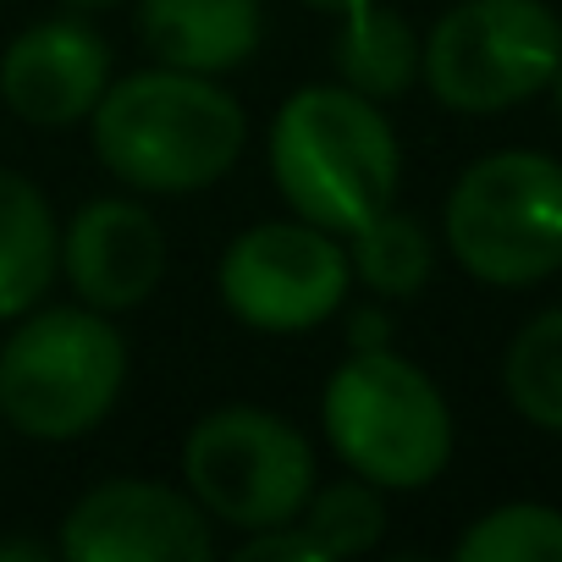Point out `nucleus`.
Returning a JSON list of instances; mask_svg holds the SVG:
<instances>
[{
    "label": "nucleus",
    "instance_id": "18",
    "mask_svg": "<svg viewBox=\"0 0 562 562\" xmlns=\"http://www.w3.org/2000/svg\"><path fill=\"white\" fill-rule=\"evenodd\" d=\"M452 557L458 562H562V513L546 502H502L458 535Z\"/></svg>",
    "mask_w": 562,
    "mask_h": 562
},
{
    "label": "nucleus",
    "instance_id": "21",
    "mask_svg": "<svg viewBox=\"0 0 562 562\" xmlns=\"http://www.w3.org/2000/svg\"><path fill=\"white\" fill-rule=\"evenodd\" d=\"M50 546L45 540H0V562H45Z\"/></svg>",
    "mask_w": 562,
    "mask_h": 562
},
{
    "label": "nucleus",
    "instance_id": "14",
    "mask_svg": "<svg viewBox=\"0 0 562 562\" xmlns=\"http://www.w3.org/2000/svg\"><path fill=\"white\" fill-rule=\"evenodd\" d=\"M419 50H425V40L414 34V23L403 12L381 7V0H364V7L342 12V29L331 40V67L353 94L381 105V100H397L414 89Z\"/></svg>",
    "mask_w": 562,
    "mask_h": 562
},
{
    "label": "nucleus",
    "instance_id": "8",
    "mask_svg": "<svg viewBox=\"0 0 562 562\" xmlns=\"http://www.w3.org/2000/svg\"><path fill=\"white\" fill-rule=\"evenodd\" d=\"M348 248L310 221H259L226 243L215 288L248 331H315L348 304Z\"/></svg>",
    "mask_w": 562,
    "mask_h": 562
},
{
    "label": "nucleus",
    "instance_id": "24",
    "mask_svg": "<svg viewBox=\"0 0 562 562\" xmlns=\"http://www.w3.org/2000/svg\"><path fill=\"white\" fill-rule=\"evenodd\" d=\"M72 7H116V0H72Z\"/></svg>",
    "mask_w": 562,
    "mask_h": 562
},
{
    "label": "nucleus",
    "instance_id": "6",
    "mask_svg": "<svg viewBox=\"0 0 562 562\" xmlns=\"http://www.w3.org/2000/svg\"><path fill=\"white\" fill-rule=\"evenodd\" d=\"M562 67V18L546 0H463L419 50L425 89L463 116H496L535 94Z\"/></svg>",
    "mask_w": 562,
    "mask_h": 562
},
{
    "label": "nucleus",
    "instance_id": "9",
    "mask_svg": "<svg viewBox=\"0 0 562 562\" xmlns=\"http://www.w3.org/2000/svg\"><path fill=\"white\" fill-rule=\"evenodd\" d=\"M56 551L67 562H204L210 513L160 480H105L72 502Z\"/></svg>",
    "mask_w": 562,
    "mask_h": 562
},
{
    "label": "nucleus",
    "instance_id": "16",
    "mask_svg": "<svg viewBox=\"0 0 562 562\" xmlns=\"http://www.w3.org/2000/svg\"><path fill=\"white\" fill-rule=\"evenodd\" d=\"M502 386H507V403L529 425L562 436V304L535 315L513 337V348L502 359Z\"/></svg>",
    "mask_w": 562,
    "mask_h": 562
},
{
    "label": "nucleus",
    "instance_id": "7",
    "mask_svg": "<svg viewBox=\"0 0 562 562\" xmlns=\"http://www.w3.org/2000/svg\"><path fill=\"white\" fill-rule=\"evenodd\" d=\"M188 496L226 529L293 524L315 491V447L293 419L270 408H215L182 441Z\"/></svg>",
    "mask_w": 562,
    "mask_h": 562
},
{
    "label": "nucleus",
    "instance_id": "17",
    "mask_svg": "<svg viewBox=\"0 0 562 562\" xmlns=\"http://www.w3.org/2000/svg\"><path fill=\"white\" fill-rule=\"evenodd\" d=\"M293 524L321 546V557H364L386 535V502H381V485L348 469V480L315 485Z\"/></svg>",
    "mask_w": 562,
    "mask_h": 562
},
{
    "label": "nucleus",
    "instance_id": "22",
    "mask_svg": "<svg viewBox=\"0 0 562 562\" xmlns=\"http://www.w3.org/2000/svg\"><path fill=\"white\" fill-rule=\"evenodd\" d=\"M310 12H326V18H342V12H353V7H364V0H304Z\"/></svg>",
    "mask_w": 562,
    "mask_h": 562
},
{
    "label": "nucleus",
    "instance_id": "1",
    "mask_svg": "<svg viewBox=\"0 0 562 562\" xmlns=\"http://www.w3.org/2000/svg\"><path fill=\"white\" fill-rule=\"evenodd\" d=\"M100 166L138 193H199L221 182L243 144V105L204 72L149 67L116 78L89 111Z\"/></svg>",
    "mask_w": 562,
    "mask_h": 562
},
{
    "label": "nucleus",
    "instance_id": "13",
    "mask_svg": "<svg viewBox=\"0 0 562 562\" xmlns=\"http://www.w3.org/2000/svg\"><path fill=\"white\" fill-rule=\"evenodd\" d=\"M61 270V232L50 199L23 171L0 166V321L29 315Z\"/></svg>",
    "mask_w": 562,
    "mask_h": 562
},
{
    "label": "nucleus",
    "instance_id": "2",
    "mask_svg": "<svg viewBox=\"0 0 562 562\" xmlns=\"http://www.w3.org/2000/svg\"><path fill=\"white\" fill-rule=\"evenodd\" d=\"M270 177L288 210L331 237H353L392 210L403 149L375 100L348 83H315L288 94L270 122Z\"/></svg>",
    "mask_w": 562,
    "mask_h": 562
},
{
    "label": "nucleus",
    "instance_id": "10",
    "mask_svg": "<svg viewBox=\"0 0 562 562\" xmlns=\"http://www.w3.org/2000/svg\"><path fill=\"white\" fill-rule=\"evenodd\" d=\"M111 89V45L83 18H45L23 29L0 56V100L29 127L61 133L89 122Z\"/></svg>",
    "mask_w": 562,
    "mask_h": 562
},
{
    "label": "nucleus",
    "instance_id": "11",
    "mask_svg": "<svg viewBox=\"0 0 562 562\" xmlns=\"http://www.w3.org/2000/svg\"><path fill=\"white\" fill-rule=\"evenodd\" d=\"M166 259L171 248L160 221L133 199H94L61 232V270L72 293L100 315H122L155 299V288L166 281Z\"/></svg>",
    "mask_w": 562,
    "mask_h": 562
},
{
    "label": "nucleus",
    "instance_id": "15",
    "mask_svg": "<svg viewBox=\"0 0 562 562\" xmlns=\"http://www.w3.org/2000/svg\"><path fill=\"white\" fill-rule=\"evenodd\" d=\"M348 265L375 299H419L436 276V243L425 221L403 210H381L348 237Z\"/></svg>",
    "mask_w": 562,
    "mask_h": 562
},
{
    "label": "nucleus",
    "instance_id": "12",
    "mask_svg": "<svg viewBox=\"0 0 562 562\" xmlns=\"http://www.w3.org/2000/svg\"><path fill=\"white\" fill-rule=\"evenodd\" d=\"M138 34L160 67L221 78L265 40L259 0H138Z\"/></svg>",
    "mask_w": 562,
    "mask_h": 562
},
{
    "label": "nucleus",
    "instance_id": "23",
    "mask_svg": "<svg viewBox=\"0 0 562 562\" xmlns=\"http://www.w3.org/2000/svg\"><path fill=\"white\" fill-rule=\"evenodd\" d=\"M546 89H551V105H557V122H562V67H557V78Z\"/></svg>",
    "mask_w": 562,
    "mask_h": 562
},
{
    "label": "nucleus",
    "instance_id": "19",
    "mask_svg": "<svg viewBox=\"0 0 562 562\" xmlns=\"http://www.w3.org/2000/svg\"><path fill=\"white\" fill-rule=\"evenodd\" d=\"M281 557H293V562H326V557H321V546H315L299 524L254 529V535L237 546V562H281Z\"/></svg>",
    "mask_w": 562,
    "mask_h": 562
},
{
    "label": "nucleus",
    "instance_id": "3",
    "mask_svg": "<svg viewBox=\"0 0 562 562\" xmlns=\"http://www.w3.org/2000/svg\"><path fill=\"white\" fill-rule=\"evenodd\" d=\"M331 452L381 491H419L452 458V408L441 386L392 348H353L321 397Z\"/></svg>",
    "mask_w": 562,
    "mask_h": 562
},
{
    "label": "nucleus",
    "instance_id": "5",
    "mask_svg": "<svg viewBox=\"0 0 562 562\" xmlns=\"http://www.w3.org/2000/svg\"><path fill=\"white\" fill-rule=\"evenodd\" d=\"M447 254L485 288H535L562 270V160L540 149L480 155L441 210Z\"/></svg>",
    "mask_w": 562,
    "mask_h": 562
},
{
    "label": "nucleus",
    "instance_id": "20",
    "mask_svg": "<svg viewBox=\"0 0 562 562\" xmlns=\"http://www.w3.org/2000/svg\"><path fill=\"white\" fill-rule=\"evenodd\" d=\"M392 342V321L375 315V310H359L353 315V348H386Z\"/></svg>",
    "mask_w": 562,
    "mask_h": 562
},
{
    "label": "nucleus",
    "instance_id": "4",
    "mask_svg": "<svg viewBox=\"0 0 562 562\" xmlns=\"http://www.w3.org/2000/svg\"><path fill=\"white\" fill-rule=\"evenodd\" d=\"M127 386V342L89 304L29 310L0 348V419L29 441L89 436Z\"/></svg>",
    "mask_w": 562,
    "mask_h": 562
}]
</instances>
